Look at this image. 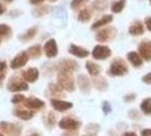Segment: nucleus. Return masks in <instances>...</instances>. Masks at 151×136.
Returning <instances> with one entry per match:
<instances>
[{
	"instance_id": "nucleus-1",
	"label": "nucleus",
	"mask_w": 151,
	"mask_h": 136,
	"mask_svg": "<svg viewBox=\"0 0 151 136\" xmlns=\"http://www.w3.org/2000/svg\"><path fill=\"white\" fill-rule=\"evenodd\" d=\"M58 83L63 89L67 91H74V79L72 73L69 72H65V70H60L58 74Z\"/></svg>"
},
{
	"instance_id": "nucleus-2",
	"label": "nucleus",
	"mask_w": 151,
	"mask_h": 136,
	"mask_svg": "<svg viewBox=\"0 0 151 136\" xmlns=\"http://www.w3.org/2000/svg\"><path fill=\"white\" fill-rule=\"evenodd\" d=\"M116 35H117V30L115 27L110 26V27H107V29L99 31L97 35H96V39L99 42H108V41L114 40Z\"/></svg>"
},
{
	"instance_id": "nucleus-3",
	"label": "nucleus",
	"mask_w": 151,
	"mask_h": 136,
	"mask_svg": "<svg viewBox=\"0 0 151 136\" xmlns=\"http://www.w3.org/2000/svg\"><path fill=\"white\" fill-rule=\"evenodd\" d=\"M110 74L114 76H122L127 73V66L122 59H116L110 66Z\"/></svg>"
},
{
	"instance_id": "nucleus-4",
	"label": "nucleus",
	"mask_w": 151,
	"mask_h": 136,
	"mask_svg": "<svg viewBox=\"0 0 151 136\" xmlns=\"http://www.w3.org/2000/svg\"><path fill=\"white\" fill-rule=\"evenodd\" d=\"M8 90L12 91V92H18V91L29 90V86L24 81L18 78L17 76H13L9 81V84H8Z\"/></svg>"
},
{
	"instance_id": "nucleus-5",
	"label": "nucleus",
	"mask_w": 151,
	"mask_h": 136,
	"mask_svg": "<svg viewBox=\"0 0 151 136\" xmlns=\"http://www.w3.org/2000/svg\"><path fill=\"white\" fill-rule=\"evenodd\" d=\"M92 56L96 59L105 60L108 57L111 56V50L108 47H105V45H97V47H94V49L92 51Z\"/></svg>"
},
{
	"instance_id": "nucleus-6",
	"label": "nucleus",
	"mask_w": 151,
	"mask_h": 136,
	"mask_svg": "<svg viewBox=\"0 0 151 136\" xmlns=\"http://www.w3.org/2000/svg\"><path fill=\"white\" fill-rule=\"evenodd\" d=\"M0 129L8 134V136H21V128L19 127L17 128L16 125L10 122H6V121L0 122Z\"/></svg>"
},
{
	"instance_id": "nucleus-7",
	"label": "nucleus",
	"mask_w": 151,
	"mask_h": 136,
	"mask_svg": "<svg viewBox=\"0 0 151 136\" xmlns=\"http://www.w3.org/2000/svg\"><path fill=\"white\" fill-rule=\"evenodd\" d=\"M29 57L30 56H29L27 52H21L13 59L12 64H10V67L13 68V69H17V68H21L23 66H25L26 62L29 61Z\"/></svg>"
},
{
	"instance_id": "nucleus-8",
	"label": "nucleus",
	"mask_w": 151,
	"mask_h": 136,
	"mask_svg": "<svg viewBox=\"0 0 151 136\" xmlns=\"http://www.w3.org/2000/svg\"><path fill=\"white\" fill-rule=\"evenodd\" d=\"M43 50H45V56L48 58H53V57H56L58 54V47H57V43H56V41L53 39L47 41Z\"/></svg>"
},
{
	"instance_id": "nucleus-9",
	"label": "nucleus",
	"mask_w": 151,
	"mask_h": 136,
	"mask_svg": "<svg viewBox=\"0 0 151 136\" xmlns=\"http://www.w3.org/2000/svg\"><path fill=\"white\" fill-rule=\"evenodd\" d=\"M139 52L145 60H151V41H144L139 45Z\"/></svg>"
},
{
	"instance_id": "nucleus-10",
	"label": "nucleus",
	"mask_w": 151,
	"mask_h": 136,
	"mask_svg": "<svg viewBox=\"0 0 151 136\" xmlns=\"http://www.w3.org/2000/svg\"><path fill=\"white\" fill-rule=\"evenodd\" d=\"M78 126H80V122L75 119H73V118H69V117L61 119L60 122H59V127L63 129H67V130L78 128Z\"/></svg>"
},
{
	"instance_id": "nucleus-11",
	"label": "nucleus",
	"mask_w": 151,
	"mask_h": 136,
	"mask_svg": "<svg viewBox=\"0 0 151 136\" xmlns=\"http://www.w3.org/2000/svg\"><path fill=\"white\" fill-rule=\"evenodd\" d=\"M39 77V70L37 68H29L26 72H24L23 73V78H24V81H26V82H30V83H33V82H35L37 79H38Z\"/></svg>"
},
{
	"instance_id": "nucleus-12",
	"label": "nucleus",
	"mask_w": 151,
	"mask_h": 136,
	"mask_svg": "<svg viewBox=\"0 0 151 136\" xmlns=\"http://www.w3.org/2000/svg\"><path fill=\"white\" fill-rule=\"evenodd\" d=\"M69 53L74 54L78 58H85L89 56V51L85 50L84 48H81V47H77L75 44H70L69 47Z\"/></svg>"
},
{
	"instance_id": "nucleus-13",
	"label": "nucleus",
	"mask_w": 151,
	"mask_h": 136,
	"mask_svg": "<svg viewBox=\"0 0 151 136\" xmlns=\"http://www.w3.org/2000/svg\"><path fill=\"white\" fill-rule=\"evenodd\" d=\"M51 106L58 110V111H65L70 109L73 105L70 102H66V101H59V100H51Z\"/></svg>"
},
{
	"instance_id": "nucleus-14",
	"label": "nucleus",
	"mask_w": 151,
	"mask_h": 136,
	"mask_svg": "<svg viewBox=\"0 0 151 136\" xmlns=\"http://www.w3.org/2000/svg\"><path fill=\"white\" fill-rule=\"evenodd\" d=\"M43 105H45L43 101H41L39 99L31 98L24 100V106L26 108H30V109H40L41 107H43Z\"/></svg>"
},
{
	"instance_id": "nucleus-15",
	"label": "nucleus",
	"mask_w": 151,
	"mask_h": 136,
	"mask_svg": "<svg viewBox=\"0 0 151 136\" xmlns=\"http://www.w3.org/2000/svg\"><path fill=\"white\" fill-rule=\"evenodd\" d=\"M77 64L74 60H64L60 62V69L61 70H65V72H69V73H73L77 69Z\"/></svg>"
},
{
	"instance_id": "nucleus-16",
	"label": "nucleus",
	"mask_w": 151,
	"mask_h": 136,
	"mask_svg": "<svg viewBox=\"0 0 151 136\" xmlns=\"http://www.w3.org/2000/svg\"><path fill=\"white\" fill-rule=\"evenodd\" d=\"M129 34L135 35V37L143 34V32H144L143 24H142L141 22H135L133 25H131V26H129Z\"/></svg>"
},
{
	"instance_id": "nucleus-17",
	"label": "nucleus",
	"mask_w": 151,
	"mask_h": 136,
	"mask_svg": "<svg viewBox=\"0 0 151 136\" xmlns=\"http://www.w3.org/2000/svg\"><path fill=\"white\" fill-rule=\"evenodd\" d=\"M78 85H80V89L83 93H89V91H90V81L85 75L78 76Z\"/></svg>"
},
{
	"instance_id": "nucleus-18",
	"label": "nucleus",
	"mask_w": 151,
	"mask_h": 136,
	"mask_svg": "<svg viewBox=\"0 0 151 136\" xmlns=\"http://www.w3.org/2000/svg\"><path fill=\"white\" fill-rule=\"evenodd\" d=\"M91 18H92V13H91V10L89 8H83V9L78 13V15H77V19L83 23L89 22Z\"/></svg>"
},
{
	"instance_id": "nucleus-19",
	"label": "nucleus",
	"mask_w": 151,
	"mask_h": 136,
	"mask_svg": "<svg viewBox=\"0 0 151 136\" xmlns=\"http://www.w3.org/2000/svg\"><path fill=\"white\" fill-rule=\"evenodd\" d=\"M37 33H38V27H31L24 34L19 35V39L22 41H30V40H32V39L37 35Z\"/></svg>"
},
{
	"instance_id": "nucleus-20",
	"label": "nucleus",
	"mask_w": 151,
	"mask_h": 136,
	"mask_svg": "<svg viewBox=\"0 0 151 136\" xmlns=\"http://www.w3.org/2000/svg\"><path fill=\"white\" fill-rule=\"evenodd\" d=\"M127 59L134 67H139V66L142 65V59L136 52H129L127 54Z\"/></svg>"
},
{
	"instance_id": "nucleus-21",
	"label": "nucleus",
	"mask_w": 151,
	"mask_h": 136,
	"mask_svg": "<svg viewBox=\"0 0 151 136\" xmlns=\"http://www.w3.org/2000/svg\"><path fill=\"white\" fill-rule=\"evenodd\" d=\"M86 69L90 73V75L92 76L99 75V73L101 72V67L99 65H97V64H94L93 61H88L86 62Z\"/></svg>"
},
{
	"instance_id": "nucleus-22",
	"label": "nucleus",
	"mask_w": 151,
	"mask_h": 136,
	"mask_svg": "<svg viewBox=\"0 0 151 136\" xmlns=\"http://www.w3.org/2000/svg\"><path fill=\"white\" fill-rule=\"evenodd\" d=\"M92 8L98 11H104L108 8V0H94L92 2Z\"/></svg>"
},
{
	"instance_id": "nucleus-23",
	"label": "nucleus",
	"mask_w": 151,
	"mask_h": 136,
	"mask_svg": "<svg viewBox=\"0 0 151 136\" xmlns=\"http://www.w3.org/2000/svg\"><path fill=\"white\" fill-rule=\"evenodd\" d=\"M111 21H113V16H111V15L104 16L102 18H100L99 21H97V22H96L94 24H93V25H92V29H93V30H96V29H99V27H101V26L106 25V24H108V23H110Z\"/></svg>"
},
{
	"instance_id": "nucleus-24",
	"label": "nucleus",
	"mask_w": 151,
	"mask_h": 136,
	"mask_svg": "<svg viewBox=\"0 0 151 136\" xmlns=\"http://www.w3.org/2000/svg\"><path fill=\"white\" fill-rule=\"evenodd\" d=\"M50 10H51V7H50V6H48V5H40L38 8H35V10H34L33 13H34V16L41 17V16L49 14Z\"/></svg>"
},
{
	"instance_id": "nucleus-25",
	"label": "nucleus",
	"mask_w": 151,
	"mask_h": 136,
	"mask_svg": "<svg viewBox=\"0 0 151 136\" xmlns=\"http://www.w3.org/2000/svg\"><path fill=\"white\" fill-rule=\"evenodd\" d=\"M27 53H29V56H30L31 58H34V59L39 58V57L41 56V53H42L41 45L35 44V45H33V47H31V48H29Z\"/></svg>"
},
{
	"instance_id": "nucleus-26",
	"label": "nucleus",
	"mask_w": 151,
	"mask_h": 136,
	"mask_svg": "<svg viewBox=\"0 0 151 136\" xmlns=\"http://www.w3.org/2000/svg\"><path fill=\"white\" fill-rule=\"evenodd\" d=\"M126 5V0H117V1H114L113 5H111V11L115 14H118L121 13L122 10L124 9Z\"/></svg>"
},
{
	"instance_id": "nucleus-27",
	"label": "nucleus",
	"mask_w": 151,
	"mask_h": 136,
	"mask_svg": "<svg viewBox=\"0 0 151 136\" xmlns=\"http://www.w3.org/2000/svg\"><path fill=\"white\" fill-rule=\"evenodd\" d=\"M33 115L34 113L32 112V111H26V110H17V111H15L16 117L21 118L23 120H29V119H31L33 117Z\"/></svg>"
},
{
	"instance_id": "nucleus-28",
	"label": "nucleus",
	"mask_w": 151,
	"mask_h": 136,
	"mask_svg": "<svg viewBox=\"0 0 151 136\" xmlns=\"http://www.w3.org/2000/svg\"><path fill=\"white\" fill-rule=\"evenodd\" d=\"M94 84H96L97 89L100 91H105L108 87V83H107L106 78H104V77H97L94 79Z\"/></svg>"
},
{
	"instance_id": "nucleus-29",
	"label": "nucleus",
	"mask_w": 151,
	"mask_h": 136,
	"mask_svg": "<svg viewBox=\"0 0 151 136\" xmlns=\"http://www.w3.org/2000/svg\"><path fill=\"white\" fill-rule=\"evenodd\" d=\"M12 34V29L6 24H0V37H9Z\"/></svg>"
},
{
	"instance_id": "nucleus-30",
	"label": "nucleus",
	"mask_w": 151,
	"mask_h": 136,
	"mask_svg": "<svg viewBox=\"0 0 151 136\" xmlns=\"http://www.w3.org/2000/svg\"><path fill=\"white\" fill-rule=\"evenodd\" d=\"M141 109L144 113L147 115H151V101L150 100H144L141 103Z\"/></svg>"
},
{
	"instance_id": "nucleus-31",
	"label": "nucleus",
	"mask_w": 151,
	"mask_h": 136,
	"mask_svg": "<svg viewBox=\"0 0 151 136\" xmlns=\"http://www.w3.org/2000/svg\"><path fill=\"white\" fill-rule=\"evenodd\" d=\"M88 1H89V0H72V2H70V8L76 10V9L82 7L83 5H85Z\"/></svg>"
},
{
	"instance_id": "nucleus-32",
	"label": "nucleus",
	"mask_w": 151,
	"mask_h": 136,
	"mask_svg": "<svg viewBox=\"0 0 151 136\" xmlns=\"http://www.w3.org/2000/svg\"><path fill=\"white\" fill-rule=\"evenodd\" d=\"M49 87H50L51 93L55 94V95H59V94H61V92H63V87H61L60 85L58 86V85H55V84H50Z\"/></svg>"
},
{
	"instance_id": "nucleus-33",
	"label": "nucleus",
	"mask_w": 151,
	"mask_h": 136,
	"mask_svg": "<svg viewBox=\"0 0 151 136\" xmlns=\"http://www.w3.org/2000/svg\"><path fill=\"white\" fill-rule=\"evenodd\" d=\"M25 100V98H24V95H21V94H17V95H15L14 98H13V103H19V102H22V101H24Z\"/></svg>"
},
{
	"instance_id": "nucleus-34",
	"label": "nucleus",
	"mask_w": 151,
	"mask_h": 136,
	"mask_svg": "<svg viewBox=\"0 0 151 136\" xmlns=\"http://www.w3.org/2000/svg\"><path fill=\"white\" fill-rule=\"evenodd\" d=\"M55 121H56V116H53V113H49V116H48V122H49V125L50 126H52L53 124H55Z\"/></svg>"
},
{
	"instance_id": "nucleus-35",
	"label": "nucleus",
	"mask_w": 151,
	"mask_h": 136,
	"mask_svg": "<svg viewBox=\"0 0 151 136\" xmlns=\"http://www.w3.org/2000/svg\"><path fill=\"white\" fill-rule=\"evenodd\" d=\"M111 111V108L109 106V103H107V102H104V112L108 115V113Z\"/></svg>"
},
{
	"instance_id": "nucleus-36",
	"label": "nucleus",
	"mask_w": 151,
	"mask_h": 136,
	"mask_svg": "<svg viewBox=\"0 0 151 136\" xmlns=\"http://www.w3.org/2000/svg\"><path fill=\"white\" fill-rule=\"evenodd\" d=\"M142 81L147 84H151V73H149V74H147L145 76H143Z\"/></svg>"
},
{
	"instance_id": "nucleus-37",
	"label": "nucleus",
	"mask_w": 151,
	"mask_h": 136,
	"mask_svg": "<svg viewBox=\"0 0 151 136\" xmlns=\"http://www.w3.org/2000/svg\"><path fill=\"white\" fill-rule=\"evenodd\" d=\"M145 26L149 31H151V17H147L145 18Z\"/></svg>"
},
{
	"instance_id": "nucleus-38",
	"label": "nucleus",
	"mask_w": 151,
	"mask_h": 136,
	"mask_svg": "<svg viewBox=\"0 0 151 136\" xmlns=\"http://www.w3.org/2000/svg\"><path fill=\"white\" fill-rule=\"evenodd\" d=\"M7 67V65H6V62L5 61H0V73H2L5 69Z\"/></svg>"
},
{
	"instance_id": "nucleus-39",
	"label": "nucleus",
	"mask_w": 151,
	"mask_h": 136,
	"mask_svg": "<svg viewBox=\"0 0 151 136\" xmlns=\"http://www.w3.org/2000/svg\"><path fill=\"white\" fill-rule=\"evenodd\" d=\"M141 135L142 136H150L151 135V129H144V130H142Z\"/></svg>"
},
{
	"instance_id": "nucleus-40",
	"label": "nucleus",
	"mask_w": 151,
	"mask_h": 136,
	"mask_svg": "<svg viewBox=\"0 0 151 136\" xmlns=\"http://www.w3.org/2000/svg\"><path fill=\"white\" fill-rule=\"evenodd\" d=\"M43 1L45 0H30L32 5H41V4H43Z\"/></svg>"
},
{
	"instance_id": "nucleus-41",
	"label": "nucleus",
	"mask_w": 151,
	"mask_h": 136,
	"mask_svg": "<svg viewBox=\"0 0 151 136\" xmlns=\"http://www.w3.org/2000/svg\"><path fill=\"white\" fill-rule=\"evenodd\" d=\"M5 11H6V7H5L4 5H0V16L2 15Z\"/></svg>"
},
{
	"instance_id": "nucleus-42",
	"label": "nucleus",
	"mask_w": 151,
	"mask_h": 136,
	"mask_svg": "<svg viewBox=\"0 0 151 136\" xmlns=\"http://www.w3.org/2000/svg\"><path fill=\"white\" fill-rule=\"evenodd\" d=\"M123 136H137L135 133H133V132H129V133H125Z\"/></svg>"
},
{
	"instance_id": "nucleus-43",
	"label": "nucleus",
	"mask_w": 151,
	"mask_h": 136,
	"mask_svg": "<svg viewBox=\"0 0 151 136\" xmlns=\"http://www.w3.org/2000/svg\"><path fill=\"white\" fill-rule=\"evenodd\" d=\"M135 98V95H132V97H126V98H124L125 101H129V100H133V99Z\"/></svg>"
},
{
	"instance_id": "nucleus-44",
	"label": "nucleus",
	"mask_w": 151,
	"mask_h": 136,
	"mask_svg": "<svg viewBox=\"0 0 151 136\" xmlns=\"http://www.w3.org/2000/svg\"><path fill=\"white\" fill-rule=\"evenodd\" d=\"M4 75H0V86H1V84H2V81H4Z\"/></svg>"
},
{
	"instance_id": "nucleus-45",
	"label": "nucleus",
	"mask_w": 151,
	"mask_h": 136,
	"mask_svg": "<svg viewBox=\"0 0 151 136\" xmlns=\"http://www.w3.org/2000/svg\"><path fill=\"white\" fill-rule=\"evenodd\" d=\"M29 136H41V135L38 134V133H33V134H31V135H29Z\"/></svg>"
},
{
	"instance_id": "nucleus-46",
	"label": "nucleus",
	"mask_w": 151,
	"mask_h": 136,
	"mask_svg": "<svg viewBox=\"0 0 151 136\" xmlns=\"http://www.w3.org/2000/svg\"><path fill=\"white\" fill-rule=\"evenodd\" d=\"M51 2H56V1H58V0H50Z\"/></svg>"
},
{
	"instance_id": "nucleus-47",
	"label": "nucleus",
	"mask_w": 151,
	"mask_h": 136,
	"mask_svg": "<svg viewBox=\"0 0 151 136\" xmlns=\"http://www.w3.org/2000/svg\"><path fill=\"white\" fill-rule=\"evenodd\" d=\"M5 1H13V0H5Z\"/></svg>"
},
{
	"instance_id": "nucleus-48",
	"label": "nucleus",
	"mask_w": 151,
	"mask_h": 136,
	"mask_svg": "<svg viewBox=\"0 0 151 136\" xmlns=\"http://www.w3.org/2000/svg\"><path fill=\"white\" fill-rule=\"evenodd\" d=\"M0 136H4V135H2V134H0Z\"/></svg>"
},
{
	"instance_id": "nucleus-49",
	"label": "nucleus",
	"mask_w": 151,
	"mask_h": 136,
	"mask_svg": "<svg viewBox=\"0 0 151 136\" xmlns=\"http://www.w3.org/2000/svg\"><path fill=\"white\" fill-rule=\"evenodd\" d=\"M150 4H151V0H150Z\"/></svg>"
}]
</instances>
